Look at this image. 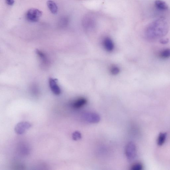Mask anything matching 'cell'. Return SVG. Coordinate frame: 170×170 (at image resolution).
I'll return each instance as SVG.
<instances>
[{
	"mask_svg": "<svg viewBox=\"0 0 170 170\" xmlns=\"http://www.w3.org/2000/svg\"><path fill=\"white\" fill-rule=\"evenodd\" d=\"M42 15L41 10L35 8H32L27 12L25 17L27 20L31 22H36L40 19Z\"/></svg>",
	"mask_w": 170,
	"mask_h": 170,
	"instance_id": "obj_2",
	"label": "cell"
},
{
	"mask_svg": "<svg viewBox=\"0 0 170 170\" xmlns=\"http://www.w3.org/2000/svg\"><path fill=\"white\" fill-rule=\"evenodd\" d=\"M72 138L73 140L77 141L81 139V134L80 133L77 131L74 132L72 134Z\"/></svg>",
	"mask_w": 170,
	"mask_h": 170,
	"instance_id": "obj_15",
	"label": "cell"
},
{
	"mask_svg": "<svg viewBox=\"0 0 170 170\" xmlns=\"http://www.w3.org/2000/svg\"><path fill=\"white\" fill-rule=\"evenodd\" d=\"M125 154L127 159L130 161L134 160L137 155V148L135 144L133 142H130L127 145Z\"/></svg>",
	"mask_w": 170,
	"mask_h": 170,
	"instance_id": "obj_3",
	"label": "cell"
},
{
	"mask_svg": "<svg viewBox=\"0 0 170 170\" xmlns=\"http://www.w3.org/2000/svg\"><path fill=\"white\" fill-rule=\"evenodd\" d=\"M169 42V40L168 39H162L160 41V42L162 44H167Z\"/></svg>",
	"mask_w": 170,
	"mask_h": 170,
	"instance_id": "obj_18",
	"label": "cell"
},
{
	"mask_svg": "<svg viewBox=\"0 0 170 170\" xmlns=\"http://www.w3.org/2000/svg\"><path fill=\"white\" fill-rule=\"evenodd\" d=\"M110 72L113 75H117L120 72V69L117 66H113L110 68Z\"/></svg>",
	"mask_w": 170,
	"mask_h": 170,
	"instance_id": "obj_14",
	"label": "cell"
},
{
	"mask_svg": "<svg viewBox=\"0 0 170 170\" xmlns=\"http://www.w3.org/2000/svg\"><path fill=\"white\" fill-rule=\"evenodd\" d=\"M169 26L167 21L163 17L159 18L149 24L145 29V37L153 41L165 36L168 32Z\"/></svg>",
	"mask_w": 170,
	"mask_h": 170,
	"instance_id": "obj_1",
	"label": "cell"
},
{
	"mask_svg": "<svg viewBox=\"0 0 170 170\" xmlns=\"http://www.w3.org/2000/svg\"><path fill=\"white\" fill-rule=\"evenodd\" d=\"M167 134L166 133H161L159 134L158 139V144L159 146H161L164 144L165 141Z\"/></svg>",
	"mask_w": 170,
	"mask_h": 170,
	"instance_id": "obj_12",
	"label": "cell"
},
{
	"mask_svg": "<svg viewBox=\"0 0 170 170\" xmlns=\"http://www.w3.org/2000/svg\"><path fill=\"white\" fill-rule=\"evenodd\" d=\"M143 166L140 163H137L133 165L131 167L132 170H141L142 169Z\"/></svg>",
	"mask_w": 170,
	"mask_h": 170,
	"instance_id": "obj_16",
	"label": "cell"
},
{
	"mask_svg": "<svg viewBox=\"0 0 170 170\" xmlns=\"http://www.w3.org/2000/svg\"><path fill=\"white\" fill-rule=\"evenodd\" d=\"M37 54L39 57L42 62L44 63H46L47 62V58L46 55L43 52H42L41 51L37 49L36 51Z\"/></svg>",
	"mask_w": 170,
	"mask_h": 170,
	"instance_id": "obj_13",
	"label": "cell"
},
{
	"mask_svg": "<svg viewBox=\"0 0 170 170\" xmlns=\"http://www.w3.org/2000/svg\"><path fill=\"white\" fill-rule=\"evenodd\" d=\"M49 87L53 93L56 95H59L61 93V90L58 83L57 80L50 78L49 80Z\"/></svg>",
	"mask_w": 170,
	"mask_h": 170,
	"instance_id": "obj_6",
	"label": "cell"
},
{
	"mask_svg": "<svg viewBox=\"0 0 170 170\" xmlns=\"http://www.w3.org/2000/svg\"><path fill=\"white\" fill-rule=\"evenodd\" d=\"M158 56L159 58L163 59H167L170 57V49L166 48L159 52Z\"/></svg>",
	"mask_w": 170,
	"mask_h": 170,
	"instance_id": "obj_11",
	"label": "cell"
},
{
	"mask_svg": "<svg viewBox=\"0 0 170 170\" xmlns=\"http://www.w3.org/2000/svg\"><path fill=\"white\" fill-rule=\"evenodd\" d=\"M87 102L86 98L80 97L74 101L72 104L73 107L75 108H79L86 105Z\"/></svg>",
	"mask_w": 170,
	"mask_h": 170,
	"instance_id": "obj_8",
	"label": "cell"
},
{
	"mask_svg": "<svg viewBox=\"0 0 170 170\" xmlns=\"http://www.w3.org/2000/svg\"><path fill=\"white\" fill-rule=\"evenodd\" d=\"M31 124L27 122H21L18 123L15 127V132L18 134H22L30 128Z\"/></svg>",
	"mask_w": 170,
	"mask_h": 170,
	"instance_id": "obj_5",
	"label": "cell"
},
{
	"mask_svg": "<svg viewBox=\"0 0 170 170\" xmlns=\"http://www.w3.org/2000/svg\"><path fill=\"white\" fill-rule=\"evenodd\" d=\"M6 4L10 6H12L15 3L14 0H5Z\"/></svg>",
	"mask_w": 170,
	"mask_h": 170,
	"instance_id": "obj_17",
	"label": "cell"
},
{
	"mask_svg": "<svg viewBox=\"0 0 170 170\" xmlns=\"http://www.w3.org/2000/svg\"><path fill=\"white\" fill-rule=\"evenodd\" d=\"M155 5L156 8L161 10H166L168 9V6L166 3L162 0H156Z\"/></svg>",
	"mask_w": 170,
	"mask_h": 170,
	"instance_id": "obj_10",
	"label": "cell"
},
{
	"mask_svg": "<svg viewBox=\"0 0 170 170\" xmlns=\"http://www.w3.org/2000/svg\"><path fill=\"white\" fill-rule=\"evenodd\" d=\"M103 45L105 50L108 52H111L114 49V44L110 38L106 37L103 41Z\"/></svg>",
	"mask_w": 170,
	"mask_h": 170,
	"instance_id": "obj_7",
	"label": "cell"
},
{
	"mask_svg": "<svg viewBox=\"0 0 170 170\" xmlns=\"http://www.w3.org/2000/svg\"><path fill=\"white\" fill-rule=\"evenodd\" d=\"M47 4L49 9L52 13L55 15L57 13L58 7L54 1L49 0L47 1Z\"/></svg>",
	"mask_w": 170,
	"mask_h": 170,
	"instance_id": "obj_9",
	"label": "cell"
},
{
	"mask_svg": "<svg viewBox=\"0 0 170 170\" xmlns=\"http://www.w3.org/2000/svg\"><path fill=\"white\" fill-rule=\"evenodd\" d=\"M82 117L85 121L90 123H97L100 122V115L93 112H84L83 113Z\"/></svg>",
	"mask_w": 170,
	"mask_h": 170,
	"instance_id": "obj_4",
	"label": "cell"
}]
</instances>
